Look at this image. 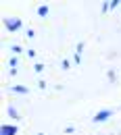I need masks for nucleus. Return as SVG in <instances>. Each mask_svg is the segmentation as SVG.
<instances>
[{
  "label": "nucleus",
  "mask_w": 121,
  "mask_h": 135,
  "mask_svg": "<svg viewBox=\"0 0 121 135\" xmlns=\"http://www.w3.org/2000/svg\"><path fill=\"white\" fill-rule=\"evenodd\" d=\"M4 25H6V29H11V31H19V29L23 27V23H21L19 17H6L4 19Z\"/></svg>",
  "instance_id": "f257e3e1"
},
{
  "label": "nucleus",
  "mask_w": 121,
  "mask_h": 135,
  "mask_svg": "<svg viewBox=\"0 0 121 135\" xmlns=\"http://www.w3.org/2000/svg\"><path fill=\"white\" fill-rule=\"evenodd\" d=\"M17 133H19L17 125H6V123H4V125L0 127V135H17Z\"/></svg>",
  "instance_id": "f03ea898"
},
{
  "label": "nucleus",
  "mask_w": 121,
  "mask_h": 135,
  "mask_svg": "<svg viewBox=\"0 0 121 135\" xmlns=\"http://www.w3.org/2000/svg\"><path fill=\"white\" fill-rule=\"evenodd\" d=\"M111 117H113V110H100V112L94 117V123H104V120H109Z\"/></svg>",
  "instance_id": "7ed1b4c3"
},
{
  "label": "nucleus",
  "mask_w": 121,
  "mask_h": 135,
  "mask_svg": "<svg viewBox=\"0 0 121 135\" xmlns=\"http://www.w3.org/2000/svg\"><path fill=\"white\" fill-rule=\"evenodd\" d=\"M13 89H15V94H21V96H25V94H27V87H25V85H15Z\"/></svg>",
  "instance_id": "20e7f679"
},
{
  "label": "nucleus",
  "mask_w": 121,
  "mask_h": 135,
  "mask_svg": "<svg viewBox=\"0 0 121 135\" xmlns=\"http://www.w3.org/2000/svg\"><path fill=\"white\" fill-rule=\"evenodd\" d=\"M38 15H40V17H46V15H48V6H40V8H38Z\"/></svg>",
  "instance_id": "39448f33"
},
{
  "label": "nucleus",
  "mask_w": 121,
  "mask_h": 135,
  "mask_svg": "<svg viewBox=\"0 0 121 135\" xmlns=\"http://www.w3.org/2000/svg\"><path fill=\"white\" fill-rule=\"evenodd\" d=\"M8 114H11V117H15V118H19V114H17V110H15V108H8Z\"/></svg>",
  "instance_id": "423d86ee"
}]
</instances>
